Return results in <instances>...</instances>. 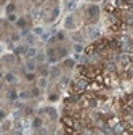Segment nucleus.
Wrapping results in <instances>:
<instances>
[{
  "mask_svg": "<svg viewBox=\"0 0 133 135\" xmlns=\"http://www.w3.org/2000/svg\"><path fill=\"white\" fill-rule=\"evenodd\" d=\"M72 50V44L71 40L66 37L64 32H58L56 36H53L47 44V50H45V56L48 58L50 63H56V61H63L66 56L69 55V52Z\"/></svg>",
  "mask_w": 133,
  "mask_h": 135,
  "instance_id": "nucleus-3",
  "label": "nucleus"
},
{
  "mask_svg": "<svg viewBox=\"0 0 133 135\" xmlns=\"http://www.w3.org/2000/svg\"><path fill=\"white\" fill-rule=\"evenodd\" d=\"M58 126V113L52 106H45L35 111L32 117L30 130L34 135H55Z\"/></svg>",
  "mask_w": 133,
  "mask_h": 135,
  "instance_id": "nucleus-2",
  "label": "nucleus"
},
{
  "mask_svg": "<svg viewBox=\"0 0 133 135\" xmlns=\"http://www.w3.org/2000/svg\"><path fill=\"white\" fill-rule=\"evenodd\" d=\"M13 135H23V133H14V132H13Z\"/></svg>",
  "mask_w": 133,
  "mask_h": 135,
  "instance_id": "nucleus-4",
  "label": "nucleus"
},
{
  "mask_svg": "<svg viewBox=\"0 0 133 135\" xmlns=\"http://www.w3.org/2000/svg\"><path fill=\"white\" fill-rule=\"evenodd\" d=\"M99 21V7L95 3H84L75 8L64 20V29L75 31L85 26H96Z\"/></svg>",
  "mask_w": 133,
  "mask_h": 135,
  "instance_id": "nucleus-1",
  "label": "nucleus"
}]
</instances>
